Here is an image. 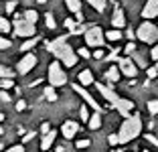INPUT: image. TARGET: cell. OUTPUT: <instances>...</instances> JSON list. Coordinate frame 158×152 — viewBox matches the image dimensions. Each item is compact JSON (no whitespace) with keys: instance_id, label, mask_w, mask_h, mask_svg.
<instances>
[{"instance_id":"obj_1","label":"cell","mask_w":158,"mask_h":152,"mask_svg":"<svg viewBox=\"0 0 158 152\" xmlns=\"http://www.w3.org/2000/svg\"><path fill=\"white\" fill-rule=\"evenodd\" d=\"M47 51L59 59V63H63L65 67H73L77 63V53L69 47V43L65 41V37H59L55 41L47 43Z\"/></svg>"},{"instance_id":"obj_2","label":"cell","mask_w":158,"mask_h":152,"mask_svg":"<svg viewBox=\"0 0 158 152\" xmlns=\"http://www.w3.org/2000/svg\"><path fill=\"white\" fill-rule=\"evenodd\" d=\"M142 132V120H140V116L134 114L130 118H126L124 124L120 126V132H118V140L120 144H128L130 140H134L136 136H140Z\"/></svg>"},{"instance_id":"obj_3","label":"cell","mask_w":158,"mask_h":152,"mask_svg":"<svg viewBox=\"0 0 158 152\" xmlns=\"http://www.w3.org/2000/svg\"><path fill=\"white\" fill-rule=\"evenodd\" d=\"M136 37L142 43H156L158 41V27L152 24V23H148V20H144V23L138 27V31H136Z\"/></svg>"},{"instance_id":"obj_4","label":"cell","mask_w":158,"mask_h":152,"mask_svg":"<svg viewBox=\"0 0 158 152\" xmlns=\"http://www.w3.org/2000/svg\"><path fill=\"white\" fill-rule=\"evenodd\" d=\"M49 83L53 87H59V85H65L67 83V75L63 73V67H61L59 61L49 65Z\"/></svg>"},{"instance_id":"obj_5","label":"cell","mask_w":158,"mask_h":152,"mask_svg":"<svg viewBox=\"0 0 158 152\" xmlns=\"http://www.w3.org/2000/svg\"><path fill=\"white\" fill-rule=\"evenodd\" d=\"M85 43L89 47H103L106 43V32L99 27H89L87 32H85Z\"/></svg>"},{"instance_id":"obj_6","label":"cell","mask_w":158,"mask_h":152,"mask_svg":"<svg viewBox=\"0 0 158 152\" xmlns=\"http://www.w3.org/2000/svg\"><path fill=\"white\" fill-rule=\"evenodd\" d=\"M35 24H31L28 20L24 19H16L14 20V35L19 37H35Z\"/></svg>"},{"instance_id":"obj_7","label":"cell","mask_w":158,"mask_h":152,"mask_svg":"<svg viewBox=\"0 0 158 152\" xmlns=\"http://www.w3.org/2000/svg\"><path fill=\"white\" fill-rule=\"evenodd\" d=\"M35 65H37V57H35V53H27V55L23 57V59L19 61V65H16V71H19L20 75L28 73V71L33 69Z\"/></svg>"},{"instance_id":"obj_8","label":"cell","mask_w":158,"mask_h":152,"mask_svg":"<svg viewBox=\"0 0 158 152\" xmlns=\"http://www.w3.org/2000/svg\"><path fill=\"white\" fill-rule=\"evenodd\" d=\"M73 89H75V91H77L81 97H83V99H85V103H87L89 108H93V112H99V106H98V101H95V97H91V95H89V93L85 91V87H81L79 83H73Z\"/></svg>"},{"instance_id":"obj_9","label":"cell","mask_w":158,"mask_h":152,"mask_svg":"<svg viewBox=\"0 0 158 152\" xmlns=\"http://www.w3.org/2000/svg\"><path fill=\"white\" fill-rule=\"evenodd\" d=\"M114 108H116L118 114H122L124 118H130V112L134 110V103H132L130 99H124V97H120V99L114 103Z\"/></svg>"},{"instance_id":"obj_10","label":"cell","mask_w":158,"mask_h":152,"mask_svg":"<svg viewBox=\"0 0 158 152\" xmlns=\"http://www.w3.org/2000/svg\"><path fill=\"white\" fill-rule=\"evenodd\" d=\"M120 71L126 77H136V73H138V69H136V65L132 59H120Z\"/></svg>"},{"instance_id":"obj_11","label":"cell","mask_w":158,"mask_h":152,"mask_svg":"<svg viewBox=\"0 0 158 152\" xmlns=\"http://www.w3.org/2000/svg\"><path fill=\"white\" fill-rule=\"evenodd\" d=\"M77 130H79V124L77 122H65V124L61 126V134H63V138H67V140H71L77 134Z\"/></svg>"},{"instance_id":"obj_12","label":"cell","mask_w":158,"mask_h":152,"mask_svg":"<svg viewBox=\"0 0 158 152\" xmlns=\"http://www.w3.org/2000/svg\"><path fill=\"white\" fill-rule=\"evenodd\" d=\"M142 16L144 19H152V16H158V0H148L142 10Z\"/></svg>"},{"instance_id":"obj_13","label":"cell","mask_w":158,"mask_h":152,"mask_svg":"<svg viewBox=\"0 0 158 152\" xmlns=\"http://www.w3.org/2000/svg\"><path fill=\"white\" fill-rule=\"evenodd\" d=\"M93 83H95V81H93ZM95 87H98V89H99V93H102V95H103V97H106V99H107V101H112V106H114V103H116V101H118V99H120V97H118V95H116V93H114V91H112V89L107 87V85H102V83H95Z\"/></svg>"},{"instance_id":"obj_14","label":"cell","mask_w":158,"mask_h":152,"mask_svg":"<svg viewBox=\"0 0 158 152\" xmlns=\"http://www.w3.org/2000/svg\"><path fill=\"white\" fill-rule=\"evenodd\" d=\"M77 81H79V85H81V87H87V85H91V83L95 81V79H93L91 71L85 69V71H81V73L77 75Z\"/></svg>"},{"instance_id":"obj_15","label":"cell","mask_w":158,"mask_h":152,"mask_svg":"<svg viewBox=\"0 0 158 152\" xmlns=\"http://www.w3.org/2000/svg\"><path fill=\"white\" fill-rule=\"evenodd\" d=\"M112 24L116 28H122L126 24V19H124V10L122 8H116L114 10V14H112Z\"/></svg>"},{"instance_id":"obj_16","label":"cell","mask_w":158,"mask_h":152,"mask_svg":"<svg viewBox=\"0 0 158 152\" xmlns=\"http://www.w3.org/2000/svg\"><path fill=\"white\" fill-rule=\"evenodd\" d=\"M55 138H57V134H55V130H51L49 134H45V138H43V142H41V148L43 150H49V148L53 146V142H55Z\"/></svg>"},{"instance_id":"obj_17","label":"cell","mask_w":158,"mask_h":152,"mask_svg":"<svg viewBox=\"0 0 158 152\" xmlns=\"http://www.w3.org/2000/svg\"><path fill=\"white\" fill-rule=\"evenodd\" d=\"M106 77H107V81H110V83L118 81V79H120V69H118L116 65H112V67H110V69H107Z\"/></svg>"},{"instance_id":"obj_18","label":"cell","mask_w":158,"mask_h":152,"mask_svg":"<svg viewBox=\"0 0 158 152\" xmlns=\"http://www.w3.org/2000/svg\"><path fill=\"white\" fill-rule=\"evenodd\" d=\"M99 126H102V118H99V112H95L89 118V130H99Z\"/></svg>"},{"instance_id":"obj_19","label":"cell","mask_w":158,"mask_h":152,"mask_svg":"<svg viewBox=\"0 0 158 152\" xmlns=\"http://www.w3.org/2000/svg\"><path fill=\"white\" fill-rule=\"evenodd\" d=\"M87 2L98 10V12H103V10H106V4H107V0H87Z\"/></svg>"},{"instance_id":"obj_20","label":"cell","mask_w":158,"mask_h":152,"mask_svg":"<svg viewBox=\"0 0 158 152\" xmlns=\"http://www.w3.org/2000/svg\"><path fill=\"white\" fill-rule=\"evenodd\" d=\"M67 8L71 10V12H81V0H67Z\"/></svg>"},{"instance_id":"obj_21","label":"cell","mask_w":158,"mask_h":152,"mask_svg":"<svg viewBox=\"0 0 158 152\" xmlns=\"http://www.w3.org/2000/svg\"><path fill=\"white\" fill-rule=\"evenodd\" d=\"M23 16H24V20H28L31 24H35V23H37V19H39V14L35 12V10H31V8H28L27 12L23 14Z\"/></svg>"},{"instance_id":"obj_22","label":"cell","mask_w":158,"mask_h":152,"mask_svg":"<svg viewBox=\"0 0 158 152\" xmlns=\"http://www.w3.org/2000/svg\"><path fill=\"white\" fill-rule=\"evenodd\" d=\"M12 75H14L12 69H8V67H2V65H0V79H12Z\"/></svg>"},{"instance_id":"obj_23","label":"cell","mask_w":158,"mask_h":152,"mask_svg":"<svg viewBox=\"0 0 158 152\" xmlns=\"http://www.w3.org/2000/svg\"><path fill=\"white\" fill-rule=\"evenodd\" d=\"M45 97L49 101H55L57 99V93H55V87H53V85H49V87L45 89Z\"/></svg>"},{"instance_id":"obj_24","label":"cell","mask_w":158,"mask_h":152,"mask_svg":"<svg viewBox=\"0 0 158 152\" xmlns=\"http://www.w3.org/2000/svg\"><path fill=\"white\" fill-rule=\"evenodd\" d=\"M122 37V32L118 31V28H114V31H110V32H106V39L107 41H118V39Z\"/></svg>"},{"instance_id":"obj_25","label":"cell","mask_w":158,"mask_h":152,"mask_svg":"<svg viewBox=\"0 0 158 152\" xmlns=\"http://www.w3.org/2000/svg\"><path fill=\"white\" fill-rule=\"evenodd\" d=\"M37 43H39V39H37V37H33L31 41H27V43H24V45L20 47V49H23V51H31V49H33L35 45H37Z\"/></svg>"},{"instance_id":"obj_26","label":"cell","mask_w":158,"mask_h":152,"mask_svg":"<svg viewBox=\"0 0 158 152\" xmlns=\"http://www.w3.org/2000/svg\"><path fill=\"white\" fill-rule=\"evenodd\" d=\"M0 32H10V23L6 19H0Z\"/></svg>"},{"instance_id":"obj_27","label":"cell","mask_w":158,"mask_h":152,"mask_svg":"<svg viewBox=\"0 0 158 152\" xmlns=\"http://www.w3.org/2000/svg\"><path fill=\"white\" fill-rule=\"evenodd\" d=\"M14 85L12 79H0V89H10Z\"/></svg>"},{"instance_id":"obj_28","label":"cell","mask_w":158,"mask_h":152,"mask_svg":"<svg viewBox=\"0 0 158 152\" xmlns=\"http://www.w3.org/2000/svg\"><path fill=\"white\" fill-rule=\"evenodd\" d=\"M45 23H47V27H49V28H55V19H53V14H51V12H47V14H45Z\"/></svg>"},{"instance_id":"obj_29","label":"cell","mask_w":158,"mask_h":152,"mask_svg":"<svg viewBox=\"0 0 158 152\" xmlns=\"http://www.w3.org/2000/svg\"><path fill=\"white\" fill-rule=\"evenodd\" d=\"M79 118L83 122H89V114H87V106H81V110H79Z\"/></svg>"},{"instance_id":"obj_30","label":"cell","mask_w":158,"mask_h":152,"mask_svg":"<svg viewBox=\"0 0 158 152\" xmlns=\"http://www.w3.org/2000/svg\"><path fill=\"white\" fill-rule=\"evenodd\" d=\"M10 47H12V43H10L8 39L0 37V51H4V49H10Z\"/></svg>"},{"instance_id":"obj_31","label":"cell","mask_w":158,"mask_h":152,"mask_svg":"<svg viewBox=\"0 0 158 152\" xmlns=\"http://www.w3.org/2000/svg\"><path fill=\"white\" fill-rule=\"evenodd\" d=\"M148 110H150V114H158V101H150L148 103Z\"/></svg>"},{"instance_id":"obj_32","label":"cell","mask_w":158,"mask_h":152,"mask_svg":"<svg viewBox=\"0 0 158 152\" xmlns=\"http://www.w3.org/2000/svg\"><path fill=\"white\" fill-rule=\"evenodd\" d=\"M110 144H112V146H116V144H120V140H118V134H110Z\"/></svg>"},{"instance_id":"obj_33","label":"cell","mask_w":158,"mask_h":152,"mask_svg":"<svg viewBox=\"0 0 158 152\" xmlns=\"http://www.w3.org/2000/svg\"><path fill=\"white\" fill-rule=\"evenodd\" d=\"M14 8H16V0H10L8 4H6V12H12Z\"/></svg>"},{"instance_id":"obj_34","label":"cell","mask_w":158,"mask_h":152,"mask_svg":"<svg viewBox=\"0 0 158 152\" xmlns=\"http://www.w3.org/2000/svg\"><path fill=\"white\" fill-rule=\"evenodd\" d=\"M79 57H83V59H89V57H91V53H89L87 49H79Z\"/></svg>"},{"instance_id":"obj_35","label":"cell","mask_w":158,"mask_h":152,"mask_svg":"<svg viewBox=\"0 0 158 152\" xmlns=\"http://www.w3.org/2000/svg\"><path fill=\"white\" fill-rule=\"evenodd\" d=\"M124 51H126V53H134V51H136V45H134V43H128V45L124 47Z\"/></svg>"},{"instance_id":"obj_36","label":"cell","mask_w":158,"mask_h":152,"mask_svg":"<svg viewBox=\"0 0 158 152\" xmlns=\"http://www.w3.org/2000/svg\"><path fill=\"white\" fill-rule=\"evenodd\" d=\"M156 75H158V69H156V67H150V69H148V77H150V79H154Z\"/></svg>"},{"instance_id":"obj_37","label":"cell","mask_w":158,"mask_h":152,"mask_svg":"<svg viewBox=\"0 0 158 152\" xmlns=\"http://www.w3.org/2000/svg\"><path fill=\"white\" fill-rule=\"evenodd\" d=\"M6 152H24V146H20V144H19V146H12V148H8Z\"/></svg>"},{"instance_id":"obj_38","label":"cell","mask_w":158,"mask_h":152,"mask_svg":"<svg viewBox=\"0 0 158 152\" xmlns=\"http://www.w3.org/2000/svg\"><path fill=\"white\" fill-rule=\"evenodd\" d=\"M41 132H43V134H49V132H51V126H49V122H45V124L41 126Z\"/></svg>"},{"instance_id":"obj_39","label":"cell","mask_w":158,"mask_h":152,"mask_svg":"<svg viewBox=\"0 0 158 152\" xmlns=\"http://www.w3.org/2000/svg\"><path fill=\"white\" fill-rule=\"evenodd\" d=\"M35 138V132H28V134H24V138H23V142H31V140Z\"/></svg>"},{"instance_id":"obj_40","label":"cell","mask_w":158,"mask_h":152,"mask_svg":"<svg viewBox=\"0 0 158 152\" xmlns=\"http://www.w3.org/2000/svg\"><path fill=\"white\" fill-rule=\"evenodd\" d=\"M89 144H91L89 140H79V142H77V146H79V148H87Z\"/></svg>"},{"instance_id":"obj_41","label":"cell","mask_w":158,"mask_h":152,"mask_svg":"<svg viewBox=\"0 0 158 152\" xmlns=\"http://www.w3.org/2000/svg\"><path fill=\"white\" fill-rule=\"evenodd\" d=\"M146 140H148V142H152L154 146H158V138H154L152 134H148V136H146Z\"/></svg>"},{"instance_id":"obj_42","label":"cell","mask_w":158,"mask_h":152,"mask_svg":"<svg viewBox=\"0 0 158 152\" xmlns=\"http://www.w3.org/2000/svg\"><path fill=\"white\" fill-rule=\"evenodd\" d=\"M150 55H152V59H154V61H158V45L154 47L152 51H150Z\"/></svg>"},{"instance_id":"obj_43","label":"cell","mask_w":158,"mask_h":152,"mask_svg":"<svg viewBox=\"0 0 158 152\" xmlns=\"http://www.w3.org/2000/svg\"><path fill=\"white\" fill-rule=\"evenodd\" d=\"M0 99H2V101H8V99H10V97H8V93H6L4 89H0Z\"/></svg>"},{"instance_id":"obj_44","label":"cell","mask_w":158,"mask_h":152,"mask_svg":"<svg viewBox=\"0 0 158 152\" xmlns=\"http://www.w3.org/2000/svg\"><path fill=\"white\" fill-rule=\"evenodd\" d=\"M24 108H27V103H24V101H23V99H20V101H19V103H16V110H19V112H20V110H24Z\"/></svg>"},{"instance_id":"obj_45","label":"cell","mask_w":158,"mask_h":152,"mask_svg":"<svg viewBox=\"0 0 158 152\" xmlns=\"http://www.w3.org/2000/svg\"><path fill=\"white\" fill-rule=\"evenodd\" d=\"M93 57H95V59H102V57H103V51H95V53H93Z\"/></svg>"},{"instance_id":"obj_46","label":"cell","mask_w":158,"mask_h":152,"mask_svg":"<svg viewBox=\"0 0 158 152\" xmlns=\"http://www.w3.org/2000/svg\"><path fill=\"white\" fill-rule=\"evenodd\" d=\"M75 20H77V23H81V20H83V14L77 12V14H75Z\"/></svg>"},{"instance_id":"obj_47","label":"cell","mask_w":158,"mask_h":152,"mask_svg":"<svg viewBox=\"0 0 158 152\" xmlns=\"http://www.w3.org/2000/svg\"><path fill=\"white\" fill-rule=\"evenodd\" d=\"M37 2H47V0H37Z\"/></svg>"},{"instance_id":"obj_48","label":"cell","mask_w":158,"mask_h":152,"mask_svg":"<svg viewBox=\"0 0 158 152\" xmlns=\"http://www.w3.org/2000/svg\"><path fill=\"white\" fill-rule=\"evenodd\" d=\"M156 69H158V61H156Z\"/></svg>"},{"instance_id":"obj_49","label":"cell","mask_w":158,"mask_h":152,"mask_svg":"<svg viewBox=\"0 0 158 152\" xmlns=\"http://www.w3.org/2000/svg\"><path fill=\"white\" fill-rule=\"evenodd\" d=\"M0 134H2V128H0Z\"/></svg>"},{"instance_id":"obj_50","label":"cell","mask_w":158,"mask_h":152,"mask_svg":"<svg viewBox=\"0 0 158 152\" xmlns=\"http://www.w3.org/2000/svg\"><path fill=\"white\" fill-rule=\"evenodd\" d=\"M47 152H49V150H47Z\"/></svg>"}]
</instances>
